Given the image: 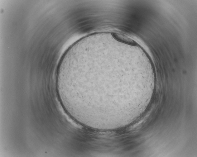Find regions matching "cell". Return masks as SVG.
Instances as JSON below:
<instances>
[{"label":"cell","mask_w":197,"mask_h":157,"mask_svg":"<svg viewBox=\"0 0 197 157\" xmlns=\"http://www.w3.org/2000/svg\"><path fill=\"white\" fill-rule=\"evenodd\" d=\"M112 35L114 38L119 41L125 43H133L130 39L123 34L114 33L112 34Z\"/></svg>","instance_id":"7a4b0ae2"},{"label":"cell","mask_w":197,"mask_h":157,"mask_svg":"<svg viewBox=\"0 0 197 157\" xmlns=\"http://www.w3.org/2000/svg\"><path fill=\"white\" fill-rule=\"evenodd\" d=\"M111 60L93 57L61 67L58 76L59 94L72 117L99 123L118 117V104L122 106L124 89L130 85L131 78L129 73L114 71Z\"/></svg>","instance_id":"6da1fadb"}]
</instances>
